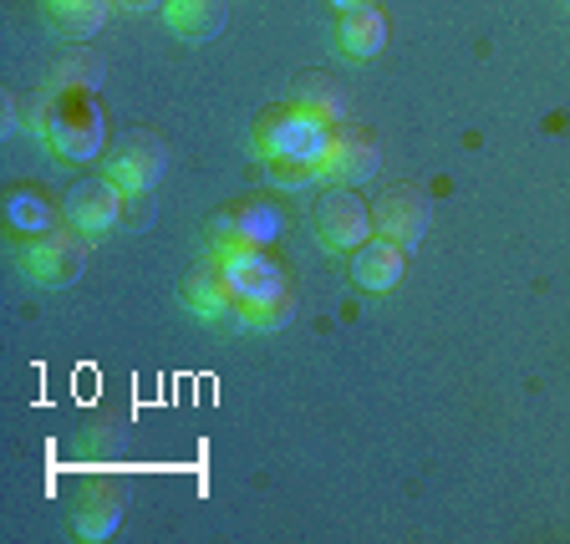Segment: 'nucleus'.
Wrapping results in <instances>:
<instances>
[{
    "label": "nucleus",
    "mask_w": 570,
    "mask_h": 544,
    "mask_svg": "<svg viewBox=\"0 0 570 544\" xmlns=\"http://www.w3.org/2000/svg\"><path fill=\"white\" fill-rule=\"evenodd\" d=\"M326 142H332V122L316 118V112H306V107H275V112H265L261 122H255V138H249V148H255V158H301V164H316L321 154H326Z\"/></svg>",
    "instance_id": "f257e3e1"
},
{
    "label": "nucleus",
    "mask_w": 570,
    "mask_h": 544,
    "mask_svg": "<svg viewBox=\"0 0 570 544\" xmlns=\"http://www.w3.org/2000/svg\"><path fill=\"white\" fill-rule=\"evenodd\" d=\"M87 255H92V245L71 225L41 229V235H31L21 245V275L36 285H47V290H67V285H77V275L87 270Z\"/></svg>",
    "instance_id": "f03ea898"
},
{
    "label": "nucleus",
    "mask_w": 570,
    "mask_h": 544,
    "mask_svg": "<svg viewBox=\"0 0 570 544\" xmlns=\"http://www.w3.org/2000/svg\"><path fill=\"white\" fill-rule=\"evenodd\" d=\"M102 138H107V122L97 112V102H87V97L51 102V122L41 132V142H47L61 164H92L102 154Z\"/></svg>",
    "instance_id": "7ed1b4c3"
},
{
    "label": "nucleus",
    "mask_w": 570,
    "mask_h": 544,
    "mask_svg": "<svg viewBox=\"0 0 570 544\" xmlns=\"http://www.w3.org/2000/svg\"><path fill=\"white\" fill-rule=\"evenodd\" d=\"M311 235L326 255H356L372 239V214L352 189H326L311 214Z\"/></svg>",
    "instance_id": "20e7f679"
},
{
    "label": "nucleus",
    "mask_w": 570,
    "mask_h": 544,
    "mask_svg": "<svg viewBox=\"0 0 570 544\" xmlns=\"http://www.w3.org/2000/svg\"><path fill=\"white\" fill-rule=\"evenodd\" d=\"M214 265H219V275H225L229 296H235V310L239 306H255V300H271L281 296V290H291V280H285V270L265 255L261 245L249 249H225V255H209Z\"/></svg>",
    "instance_id": "39448f33"
},
{
    "label": "nucleus",
    "mask_w": 570,
    "mask_h": 544,
    "mask_svg": "<svg viewBox=\"0 0 570 544\" xmlns=\"http://www.w3.org/2000/svg\"><path fill=\"white\" fill-rule=\"evenodd\" d=\"M316 174L326 189H352V184L372 178L377 174V142H372V132H362L356 122H336L326 154L316 158Z\"/></svg>",
    "instance_id": "423d86ee"
},
{
    "label": "nucleus",
    "mask_w": 570,
    "mask_h": 544,
    "mask_svg": "<svg viewBox=\"0 0 570 544\" xmlns=\"http://www.w3.org/2000/svg\"><path fill=\"white\" fill-rule=\"evenodd\" d=\"M122 209H128V194L112 184V178H82V184H71L67 199H61V219H67L77 235L97 239L107 235V229L122 219Z\"/></svg>",
    "instance_id": "0eeeda50"
},
{
    "label": "nucleus",
    "mask_w": 570,
    "mask_h": 544,
    "mask_svg": "<svg viewBox=\"0 0 570 544\" xmlns=\"http://www.w3.org/2000/svg\"><path fill=\"white\" fill-rule=\"evenodd\" d=\"M164 168H168V148L154 138V132H128V138L107 154V164H102V174L118 184L122 194H148L164 178Z\"/></svg>",
    "instance_id": "6e6552de"
},
{
    "label": "nucleus",
    "mask_w": 570,
    "mask_h": 544,
    "mask_svg": "<svg viewBox=\"0 0 570 544\" xmlns=\"http://www.w3.org/2000/svg\"><path fill=\"white\" fill-rule=\"evenodd\" d=\"M122 510H128V488L112 484V478H87V484L71 494V534L87 544L112 540Z\"/></svg>",
    "instance_id": "1a4fd4ad"
},
{
    "label": "nucleus",
    "mask_w": 570,
    "mask_h": 544,
    "mask_svg": "<svg viewBox=\"0 0 570 544\" xmlns=\"http://www.w3.org/2000/svg\"><path fill=\"white\" fill-rule=\"evenodd\" d=\"M372 229H377L382 239H392V245L417 249V245H423V235H428V199H423V189H413V184L387 189L377 204H372Z\"/></svg>",
    "instance_id": "9d476101"
},
{
    "label": "nucleus",
    "mask_w": 570,
    "mask_h": 544,
    "mask_svg": "<svg viewBox=\"0 0 570 544\" xmlns=\"http://www.w3.org/2000/svg\"><path fill=\"white\" fill-rule=\"evenodd\" d=\"M281 219H275L265 204H245V209H229L209 225V255H225V249H249V245H271Z\"/></svg>",
    "instance_id": "9b49d317"
},
{
    "label": "nucleus",
    "mask_w": 570,
    "mask_h": 544,
    "mask_svg": "<svg viewBox=\"0 0 570 544\" xmlns=\"http://www.w3.org/2000/svg\"><path fill=\"white\" fill-rule=\"evenodd\" d=\"M387 47V16L377 6H362V11H342V26H336V51L346 61H372Z\"/></svg>",
    "instance_id": "f8f14e48"
},
{
    "label": "nucleus",
    "mask_w": 570,
    "mask_h": 544,
    "mask_svg": "<svg viewBox=\"0 0 570 544\" xmlns=\"http://www.w3.org/2000/svg\"><path fill=\"white\" fill-rule=\"evenodd\" d=\"M403 245H392V239H367V245L352 255V275L362 290H372V296H382V290H392V285L403 280Z\"/></svg>",
    "instance_id": "ddd939ff"
},
{
    "label": "nucleus",
    "mask_w": 570,
    "mask_h": 544,
    "mask_svg": "<svg viewBox=\"0 0 570 544\" xmlns=\"http://www.w3.org/2000/svg\"><path fill=\"white\" fill-rule=\"evenodd\" d=\"M184 306L199 320H235V296H229V285L214 260L199 265V270L184 280Z\"/></svg>",
    "instance_id": "4468645a"
},
{
    "label": "nucleus",
    "mask_w": 570,
    "mask_h": 544,
    "mask_svg": "<svg viewBox=\"0 0 570 544\" xmlns=\"http://www.w3.org/2000/svg\"><path fill=\"white\" fill-rule=\"evenodd\" d=\"M229 0H164V21L178 41H209L225 26Z\"/></svg>",
    "instance_id": "2eb2a0df"
},
{
    "label": "nucleus",
    "mask_w": 570,
    "mask_h": 544,
    "mask_svg": "<svg viewBox=\"0 0 570 544\" xmlns=\"http://www.w3.org/2000/svg\"><path fill=\"white\" fill-rule=\"evenodd\" d=\"M107 6H112V0H41V16H47L51 31L77 41V36H92L97 26H102Z\"/></svg>",
    "instance_id": "dca6fc26"
},
{
    "label": "nucleus",
    "mask_w": 570,
    "mask_h": 544,
    "mask_svg": "<svg viewBox=\"0 0 570 544\" xmlns=\"http://www.w3.org/2000/svg\"><path fill=\"white\" fill-rule=\"evenodd\" d=\"M291 316H296V290H281L271 300L239 306L229 326H239V332H281V326H291Z\"/></svg>",
    "instance_id": "f3484780"
},
{
    "label": "nucleus",
    "mask_w": 570,
    "mask_h": 544,
    "mask_svg": "<svg viewBox=\"0 0 570 544\" xmlns=\"http://www.w3.org/2000/svg\"><path fill=\"white\" fill-rule=\"evenodd\" d=\"M291 102L306 107V112H316V118H326L332 128H336V122H346V118H342L346 107H342V97H336V87L326 82V77H316V71H311V77H301V82H296V97H291Z\"/></svg>",
    "instance_id": "a211bd4d"
},
{
    "label": "nucleus",
    "mask_w": 570,
    "mask_h": 544,
    "mask_svg": "<svg viewBox=\"0 0 570 544\" xmlns=\"http://www.w3.org/2000/svg\"><path fill=\"white\" fill-rule=\"evenodd\" d=\"M11 225L26 229V235H41V229H51V204L31 189L11 194Z\"/></svg>",
    "instance_id": "6ab92c4d"
},
{
    "label": "nucleus",
    "mask_w": 570,
    "mask_h": 544,
    "mask_svg": "<svg viewBox=\"0 0 570 544\" xmlns=\"http://www.w3.org/2000/svg\"><path fill=\"white\" fill-rule=\"evenodd\" d=\"M265 174H271L275 189H311V184H321L316 164H301V158H271Z\"/></svg>",
    "instance_id": "aec40b11"
},
{
    "label": "nucleus",
    "mask_w": 570,
    "mask_h": 544,
    "mask_svg": "<svg viewBox=\"0 0 570 544\" xmlns=\"http://www.w3.org/2000/svg\"><path fill=\"white\" fill-rule=\"evenodd\" d=\"M112 6H122V11H154L158 0H112Z\"/></svg>",
    "instance_id": "412c9836"
},
{
    "label": "nucleus",
    "mask_w": 570,
    "mask_h": 544,
    "mask_svg": "<svg viewBox=\"0 0 570 544\" xmlns=\"http://www.w3.org/2000/svg\"><path fill=\"white\" fill-rule=\"evenodd\" d=\"M336 11H362V6H377V0H332Z\"/></svg>",
    "instance_id": "4be33fe9"
}]
</instances>
